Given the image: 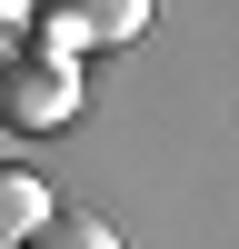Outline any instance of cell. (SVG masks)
Returning <instances> with one entry per match:
<instances>
[{"label":"cell","instance_id":"3957f363","mask_svg":"<svg viewBox=\"0 0 239 249\" xmlns=\"http://www.w3.org/2000/svg\"><path fill=\"white\" fill-rule=\"evenodd\" d=\"M40 219H50V179H40V170H20V160H0V249H10V239H30Z\"/></svg>","mask_w":239,"mask_h":249},{"label":"cell","instance_id":"277c9868","mask_svg":"<svg viewBox=\"0 0 239 249\" xmlns=\"http://www.w3.org/2000/svg\"><path fill=\"white\" fill-rule=\"evenodd\" d=\"M20 249H120V230H100V219H60V210H50Z\"/></svg>","mask_w":239,"mask_h":249},{"label":"cell","instance_id":"7a4b0ae2","mask_svg":"<svg viewBox=\"0 0 239 249\" xmlns=\"http://www.w3.org/2000/svg\"><path fill=\"white\" fill-rule=\"evenodd\" d=\"M30 30H50L60 60H80V50H120V40L150 30V0H40Z\"/></svg>","mask_w":239,"mask_h":249},{"label":"cell","instance_id":"5b68a950","mask_svg":"<svg viewBox=\"0 0 239 249\" xmlns=\"http://www.w3.org/2000/svg\"><path fill=\"white\" fill-rule=\"evenodd\" d=\"M10 50H20V30H10V20H0V60H10Z\"/></svg>","mask_w":239,"mask_h":249},{"label":"cell","instance_id":"6da1fadb","mask_svg":"<svg viewBox=\"0 0 239 249\" xmlns=\"http://www.w3.org/2000/svg\"><path fill=\"white\" fill-rule=\"evenodd\" d=\"M80 120V60L10 50L0 60V130H70Z\"/></svg>","mask_w":239,"mask_h":249}]
</instances>
